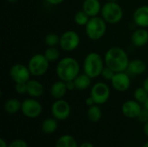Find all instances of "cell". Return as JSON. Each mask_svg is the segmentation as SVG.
Wrapping results in <instances>:
<instances>
[{"instance_id": "1f68e13d", "label": "cell", "mask_w": 148, "mask_h": 147, "mask_svg": "<svg viewBox=\"0 0 148 147\" xmlns=\"http://www.w3.org/2000/svg\"><path fill=\"white\" fill-rule=\"evenodd\" d=\"M138 119H139V120H140V122H143L144 124H145V123H147V122L148 121L147 109H146L145 107H144V108H142V110H141L140 113V114H139V116H138Z\"/></svg>"}, {"instance_id": "8d00e7d4", "label": "cell", "mask_w": 148, "mask_h": 147, "mask_svg": "<svg viewBox=\"0 0 148 147\" xmlns=\"http://www.w3.org/2000/svg\"><path fill=\"white\" fill-rule=\"evenodd\" d=\"M8 145L3 139H0V147H8Z\"/></svg>"}, {"instance_id": "d6a6232c", "label": "cell", "mask_w": 148, "mask_h": 147, "mask_svg": "<svg viewBox=\"0 0 148 147\" xmlns=\"http://www.w3.org/2000/svg\"><path fill=\"white\" fill-rule=\"evenodd\" d=\"M64 0H45V2L50 5H58L61 4Z\"/></svg>"}, {"instance_id": "7a4b0ae2", "label": "cell", "mask_w": 148, "mask_h": 147, "mask_svg": "<svg viewBox=\"0 0 148 147\" xmlns=\"http://www.w3.org/2000/svg\"><path fill=\"white\" fill-rule=\"evenodd\" d=\"M80 64L76 59L67 56L59 61L56 68V72L59 80L68 82L75 79L80 74Z\"/></svg>"}, {"instance_id": "f35d334b", "label": "cell", "mask_w": 148, "mask_h": 147, "mask_svg": "<svg viewBox=\"0 0 148 147\" xmlns=\"http://www.w3.org/2000/svg\"><path fill=\"white\" fill-rule=\"evenodd\" d=\"M143 88L147 91L148 93V77L146 78V80H145L144 82H143Z\"/></svg>"}, {"instance_id": "2e32d148", "label": "cell", "mask_w": 148, "mask_h": 147, "mask_svg": "<svg viewBox=\"0 0 148 147\" xmlns=\"http://www.w3.org/2000/svg\"><path fill=\"white\" fill-rule=\"evenodd\" d=\"M101 7L99 0H84L82 3V10L90 17L97 16L101 11Z\"/></svg>"}, {"instance_id": "f1b7e54d", "label": "cell", "mask_w": 148, "mask_h": 147, "mask_svg": "<svg viewBox=\"0 0 148 147\" xmlns=\"http://www.w3.org/2000/svg\"><path fill=\"white\" fill-rule=\"evenodd\" d=\"M114 74H115V73H114L111 68H109L108 67L105 66V68H103V70H102L101 76H102L105 80L111 81V80H112V78L114 77Z\"/></svg>"}, {"instance_id": "44dd1931", "label": "cell", "mask_w": 148, "mask_h": 147, "mask_svg": "<svg viewBox=\"0 0 148 147\" xmlns=\"http://www.w3.org/2000/svg\"><path fill=\"white\" fill-rule=\"evenodd\" d=\"M4 111L10 114H15L18 113L22 108V102L17 99H9L5 101L3 106Z\"/></svg>"}, {"instance_id": "60d3db41", "label": "cell", "mask_w": 148, "mask_h": 147, "mask_svg": "<svg viewBox=\"0 0 148 147\" xmlns=\"http://www.w3.org/2000/svg\"><path fill=\"white\" fill-rule=\"evenodd\" d=\"M9 3H16V2H18L19 0H7Z\"/></svg>"}, {"instance_id": "f546056e", "label": "cell", "mask_w": 148, "mask_h": 147, "mask_svg": "<svg viewBox=\"0 0 148 147\" xmlns=\"http://www.w3.org/2000/svg\"><path fill=\"white\" fill-rule=\"evenodd\" d=\"M8 147H29L28 144L26 143V141L23 140V139H15L13 141H11Z\"/></svg>"}, {"instance_id": "4dcf8cb0", "label": "cell", "mask_w": 148, "mask_h": 147, "mask_svg": "<svg viewBox=\"0 0 148 147\" xmlns=\"http://www.w3.org/2000/svg\"><path fill=\"white\" fill-rule=\"evenodd\" d=\"M15 89H16V93H18L20 94H27V86H26V83H16Z\"/></svg>"}, {"instance_id": "5bb4252c", "label": "cell", "mask_w": 148, "mask_h": 147, "mask_svg": "<svg viewBox=\"0 0 148 147\" xmlns=\"http://www.w3.org/2000/svg\"><path fill=\"white\" fill-rule=\"evenodd\" d=\"M134 22L140 28H148V5L137 8L134 12Z\"/></svg>"}, {"instance_id": "3957f363", "label": "cell", "mask_w": 148, "mask_h": 147, "mask_svg": "<svg viewBox=\"0 0 148 147\" xmlns=\"http://www.w3.org/2000/svg\"><path fill=\"white\" fill-rule=\"evenodd\" d=\"M104 59L97 53L91 52L88 54L83 61V71L91 79H95L101 75L105 68Z\"/></svg>"}, {"instance_id": "4fadbf2b", "label": "cell", "mask_w": 148, "mask_h": 147, "mask_svg": "<svg viewBox=\"0 0 148 147\" xmlns=\"http://www.w3.org/2000/svg\"><path fill=\"white\" fill-rule=\"evenodd\" d=\"M142 110L140 103H139L135 100H129L123 103L121 107L122 113L129 119H135L138 118L139 114Z\"/></svg>"}, {"instance_id": "9a60e30c", "label": "cell", "mask_w": 148, "mask_h": 147, "mask_svg": "<svg viewBox=\"0 0 148 147\" xmlns=\"http://www.w3.org/2000/svg\"><path fill=\"white\" fill-rule=\"evenodd\" d=\"M131 41L134 46L137 48L145 46L148 42V31L145 28L137 29L132 34Z\"/></svg>"}, {"instance_id": "ba28073f", "label": "cell", "mask_w": 148, "mask_h": 147, "mask_svg": "<svg viewBox=\"0 0 148 147\" xmlns=\"http://www.w3.org/2000/svg\"><path fill=\"white\" fill-rule=\"evenodd\" d=\"M21 111L24 116L35 119L41 115L42 112V106L35 98H29L22 102Z\"/></svg>"}, {"instance_id": "e575fe53", "label": "cell", "mask_w": 148, "mask_h": 147, "mask_svg": "<svg viewBox=\"0 0 148 147\" xmlns=\"http://www.w3.org/2000/svg\"><path fill=\"white\" fill-rule=\"evenodd\" d=\"M86 104H87L88 107H91V106L95 105V102L94 99H93L91 96H89V97H88V98H87V100H86Z\"/></svg>"}, {"instance_id": "d590c367", "label": "cell", "mask_w": 148, "mask_h": 147, "mask_svg": "<svg viewBox=\"0 0 148 147\" xmlns=\"http://www.w3.org/2000/svg\"><path fill=\"white\" fill-rule=\"evenodd\" d=\"M79 147H95L94 146V145L92 144V143H90V142H84V143H82V144H81Z\"/></svg>"}, {"instance_id": "ab89813d", "label": "cell", "mask_w": 148, "mask_h": 147, "mask_svg": "<svg viewBox=\"0 0 148 147\" xmlns=\"http://www.w3.org/2000/svg\"><path fill=\"white\" fill-rule=\"evenodd\" d=\"M143 106H144V107H145L146 109H147V110H148V98L147 99V101H146L144 102Z\"/></svg>"}, {"instance_id": "6da1fadb", "label": "cell", "mask_w": 148, "mask_h": 147, "mask_svg": "<svg viewBox=\"0 0 148 147\" xmlns=\"http://www.w3.org/2000/svg\"><path fill=\"white\" fill-rule=\"evenodd\" d=\"M105 65L111 68L114 73L124 72L127 69L129 58L125 51L121 47H112L108 49L104 56Z\"/></svg>"}, {"instance_id": "d4e9b609", "label": "cell", "mask_w": 148, "mask_h": 147, "mask_svg": "<svg viewBox=\"0 0 148 147\" xmlns=\"http://www.w3.org/2000/svg\"><path fill=\"white\" fill-rule=\"evenodd\" d=\"M43 55L49 62H53L58 60L60 56V52L56 49V47H48Z\"/></svg>"}, {"instance_id": "30bf717a", "label": "cell", "mask_w": 148, "mask_h": 147, "mask_svg": "<svg viewBox=\"0 0 148 147\" xmlns=\"http://www.w3.org/2000/svg\"><path fill=\"white\" fill-rule=\"evenodd\" d=\"M30 75L28 66L21 63L14 64L10 69V76L15 83H26L30 80Z\"/></svg>"}, {"instance_id": "e0dca14e", "label": "cell", "mask_w": 148, "mask_h": 147, "mask_svg": "<svg viewBox=\"0 0 148 147\" xmlns=\"http://www.w3.org/2000/svg\"><path fill=\"white\" fill-rule=\"evenodd\" d=\"M26 86H27V94L31 98H38L43 94L44 88L40 81L36 80H29L28 82H26Z\"/></svg>"}, {"instance_id": "836d02e7", "label": "cell", "mask_w": 148, "mask_h": 147, "mask_svg": "<svg viewBox=\"0 0 148 147\" xmlns=\"http://www.w3.org/2000/svg\"><path fill=\"white\" fill-rule=\"evenodd\" d=\"M66 85H67L68 91H72V90L75 89V86L74 81H70L66 82Z\"/></svg>"}, {"instance_id": "ffe728a7", "label": "cell", "mask_w": 148, "mask_h": 147, "mask_svg": "<svg viewBox=\"0 0 148 147\" xmlns=\"http://www.w3.org/2000/svg\"><path fill=\"white\" fill-rule=\"evenodd\" d=\"M74 83L75 86V89L77 90H85L88 88L91 85V78L86 75L85 73L83 74H79L75 79L74 80Z\"/></svg>"}, {"instance_id": "83f0119b", "label": "cell", "mask_w": 148, "mask_h": 147, "mask_svg": "<svg viewBox=\"0 0 148 147\" xmlns=\"http://www.w3.org/2000/svg\"><path fill=\"white\" fill-rule=\"evenodd\" d=\"M44 42L48 47H56L57 45H59L60 36H58V35H56V33H49L46 35Z\"/></svg>"}, {"instance_id": "9c48e42d", "label": "cell", "mask_w": 148, "mask_h": 147, "mask_svg": "<svg viewBox=\"0 0 148 147\" xmlns=\"http://www.w3.org/2000/svg\"><path fill=\"white\" fill-rule=\"evenodd\" d=\"M90 96L94 99L95 104L102 105L106 103L110 97L109 87L104 82H97L92 87Z\"/></svg>"}, {"instance_id": "ac0fdd59", "label": "cell", "mask_w": 148, "mask_h": 147, "mask_svg": "<svg viewBox=\"0 0 148 147\" xmlns=\"http://www.w3.org/2000/svg\"><path fill=\"white\" fill-rule=\"evenodd\" d=\"M127 72L132 75H140L146 72L147 64L144 61L140 59H134L129 62L127 67Z\"/></svg>"}, {"instance_id": "603a6c76", "label": "cell", "mask_w": 148, "mask_h": 147, "mask_svg": "<svg viewBox=\"0 0 148 147\" xmlns=\"http://www.w3.org/2000/svg\"><path fill=\"white\" fill-rule=\"evenodd\" d=\"M58 128L57 120L55 118H48L43 120L42 124V130L43 133L47 134H50L55 133Z\"/></svg>"}, {"instance_id": "b9f144b4", "label": "cell", "mask_w": 148, "mask_h": 147, "mask_svg": "<svg viewBox=\"0 0 148 147\" xmlns=\"http://www.w3.org/2000/svg\"><path fill=\"white\" fill-rule=\"evenodd\" d=\"M142 147H148V141L147 142V143H145V144L143 145V146Z\"/></svg>"}, {"instance_id": "8992f818", "label": "cell", "mask_w": 148, "mask_h": 147, "mask_svg": "<svg viewBox=\"0 0 148 147\" xmlns=\"http://www.w3.org/2000/svg\"><path fill=\"white\" fill-rule=\"evenodd\" d=\"M28 68L31 75L42 76L49 68V62L42 54H36L29 59L28 62Z\"/></svg>"}, {"instance_id": "5b68a950", "label": "cell", "mask_w": 148, "mask_h": 147, "mask_svg": "<svg viewBox=\"0 0 148 147\" xmlns=\"http://www.w3.org/2000/svg\"><path fill=\"white\" fill-rule=\"evenodd\" d=\"M101 17L111 24H115L121 22L123 18V10L116 2H107L101 7Z\"/></svg>"}, {"instance_id": "52a82bcc", "label": "cell", "mask_w": 148, "mask_h": 147, "mask_svg": "<svg viewBox=\"0 0 148 147\" xmlns=\"http://www.w3.org/2000/svg\"><path fill=\"white\" fill-rule=\"evenodd\" d=\"M81 39L78 33L74 30H67L60 36L59 46L62 50L70 52L78 48Z\"/></svg>"}, {"instance_id": "8fae6325", "label": "cell", "mask_w": 148, "mask_h": 147, "mask_svg": "<svg viewBox=\"0 0 148 147\" xmlns=\"http://www.w3.org/2000/svg\"><path fill=\"white\" fill-rule=\"evenodd\" d=\"M51 113L53 117L57 120H65L71 113V107L69 103L65 100H56L52 104Z\"/></svg>"}, {"instance_id": "7bdbcfd3", "label": "cell", "mask_w": 148, "mask_h": 147, "mask_svg": "<svg viewBox=\"0 0 148 147\" xmlns=\"http://www.w3.org/2000/svg\"><path fill=\"white\" fill-rule=\"evenodd\" d=\"M108 1H110V2H116V3H118V1H119V0H108Z\"/></svg>"}, {"instance_id": "484cf974", "label": "cell", "mask_w": 148, "mask_h": 147, "mask_svg": "<svg viewBox=\"0 0 148 147\" xmlns=\"http://www.w3.org/2000/svg\"><path fill=\"white\" fill-rule=\"evenodd\" d=\"M134 100L137 101L139 103L144 104V102L147 101V99L148 98L147 91L143 87L138 88L135 89V91L134 93Z\"/></svg>"}, {"instance_id": "4316f807", "label": "cell", "mask_w": 148, "mask_h": 147, "mask_svg": "<svg viewBox=\"0 0 148 147\" xmlns=\"http://www.w3.org/2000/svg\"><path fill=\"white\" fill-rule=\"evenodd\" d=\"M89 19L90 16L83 10H80L75 15V22L79 26H86Z\"/></svg>"}, {"instance_id": "277c9868", "label": "cell", "mask_w": 148, "mask_h": 147, "mask_svg": "<svg viewBox=\"0 0 148 147\" xmlns=\"http://www.w3.org/2000/svg\"><path fill=\"white\" fill-rule=\"evenodd\" d=\"M85 31L88 37L93 41L102 38L107 31V22L100 16L90 17L85 26Z\"/></svg>"}, {"instance_id": "74e56055", "label": "cell", "mask_w": 148, "mask_h": 147, "mask_svg": "<svg viewBox=\"0 0 148 147\" xmlns=\"http://www.w3.org/2000/svg\"><path fill=\"white\" fill-rule=\"evenodd\" d=\"M143 130H144V133H145V134L147 135L148 137V121L147 123H145L144 124V127H143Z\"/></svg>"}, {"instance_id": "7c38bea8", "label": "cell", "mask_w": 148, "mask_h": 147, "mask_svg": "<svg viewBox=\"0 0 148 147\" xmlns=\"http://www.w3.org/2000/svg\"><path fill=\"white\" fill-rule=\"evenodd\" d=\"M113 88L119 92H125L131 86V78L126 71L115 73L111 80Z\"/></svg>"}, {"instance_id": "7402d4cb", "label": "cell", "mask_w": 148, "mask_h": 147, "mask_svg": "<svg viewBox=\"0 0 148 147\" xmlns=\"http://www.w3.org/2000/svg\"><path fill=\"white\" fill-rule=\"evenodd\" d=\"M55 147H79V146L73 136L65 134L57 139Z\"/></svg>"}, {"instance_id": "d6986e66", "label": "cell", "mask_w": 148, "mask_h": 147, "mask_svg": "<svg viewBox=\"0 0 148 147\" xmlns=\"http://www.w3.org/2000/svg\"><path fill=\"white\" fill-rule=\"evenodd\" d=\"M67 91L68 88H67L66 82L61 80L53 83V85L50 88V94L56 100L62 99L65 96Z\"/></svg>"}, {"instance_id": "cb8c5ba5", "label": "cell", "mask_w": 148, "mask_h": 147, "mask_svg": "<svg viewBox=\"0 0 148 147\" xmlns=\"http://www.w3.org/2000/svg\"><path fill=\"white\" fill-rule=\"evenodd\" d=\"M87 116H88V119L91 122L95 123V122H98L101 119L102 113L99 106L97 104H95L88 107V112H87Z\"/></svg>"}]
</instances>
